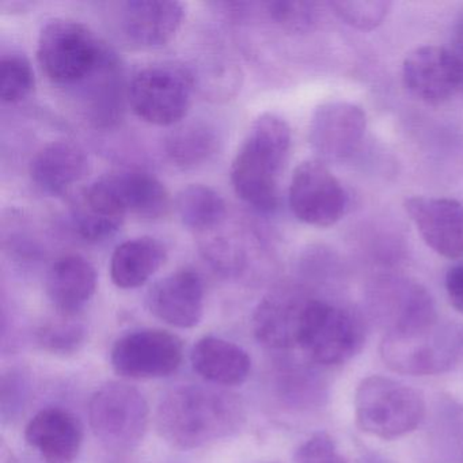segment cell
<instances>
[{"label": "cell", "mask_w": 463, "mask_h": 463, "mask_svg": "<svg viewBox=\"0 0 463 463\" xmlns=\"http://www.w3.org/2000/svg\"><path fill=\"white\" fill-rule=\"evenodd\" d=\"M360 463H389L386 459H383V458L379 457V455L376 454H368L365 455L364 458H363L362 460H360Z\"/></svg>", "instance_id": "cell-35"}, {"label": "cell", "mask_w": 463, "mask_h": 463, "mask_svg": "<svg viewBox=\"0 0 463 463\" xmlns=\"http://www.w3.org/2000/svg\"><path fill=\"white\" fill-rule=\"evenodd\" d=\"M191 362L199 375L222 386L242 384L251 368L250 356L245 349L213 335L197 341L192 349Z\"/></svg>", "instance_id": "cell-22"}, {"label": "cell", "mask_w": 463, "mask_h": 463, "mask_svg": "<svg viewBox=\"0 0 463 463\" xmlns=\"http://www.w3.org/2000/svg\"><path fill=\"white\" fill-rule=\"evenodd\" d=\"M267 6L270 18L287 31H310L318 21V9L313 2H272Z\"/></svg>", "instance_id": "cell-30"}, {"label": "cell", "mask_w": 463, "mask_h": 463, "mask_svg": "<svg viewBox=\"0 0 463 463\" xmlns=\"http://www.w3.org/2000/svg\"><path fill=\"white\" fill-rule=\"evenodd\" d=\"M184 357L183 341L165 330L145 329L116 341L110 354L113 370L124 378L156 379L172 375Z\"/></svg>", "instance_id": "cell-12"}, {"label": "cell", "mask_w": 463, "mask_h": 463, "mask_svg": "<svg viewBox=\"0 0 463 463\" xmlns=\"http://www.w3.org/2000/svg\"><path fill=\"white\" fill-rule=\"evenodd\" d=\"M96 289V268L85 257L78 254L61 257L48 269L45 291L53 307L63 316H74L82 310Z\"/></svg>", "instance_id": "cell-20"}, {"label": "cell", "mask_w": 463, "mask_h": 463, "mask_svg": "<svg viewBox=\"0 0 463 463\" xmlns=\"http://www.w3.org/2000/svg\"><path fill=\"white\" fill-rule=\"evenodd\" d=\"M451 52L454 53L458 64H459L460 80H462L460 93H463V13L458 18L457 23H455Z\"/></svg>", "instance_id": "cell-34"}, {"label": "cell", "mask_w": 463, "mask_h": 463, "mask_svg": "<svg viewBox=\"0 0 463 463\" xmlns=\"http://www.w3.org/2000/svg\"><path fill=\"white\" fill-rule=\"evenodd\" d=\"M463 352V332L435 324L411 333H387L381 356L387 367L405 375H438L457 364Z\"/></svg>", "instance_id": "cell-8"}, {"label": "cell", "mask_w": 463, "mask_h": 463, "mask_svg": "<svg viewBox=\"0 0 463 463\" xmlns=\"http://www.w3.org/2000/svg\"><path fill=\"white\" fill-rule=\"evenodd\" d=\"M185 6L173 0H132L124 4L121 31L142 50L165 47L183 26Z\"/></svg>", "instance_id": "cell-18"}, {"label": "cell", "mask_w": 463, "mask_h": 463, "mask_svg": "<svg viewBox=\"0 0 463 463\" xmlns=\"http://www.w3.org/2000/svg\"><path fill=\"white\" fill-rule=\"evenodd\" d=\"M33 69L21 53H6L0 59V99L7 104H18L34 90Z\"/></svg>", "instance_id": "cell-26"}, {"label": "cell", "mask_w": 463, "mask_h": 463, "mask_svg": "<svg viewBox=\"0 0 463 463\" xmlns=\"http://www.w3.org/2000/svg\"><path fill=\"white\" fill-rule=\"evenodd\" d=\"M406 213L428 248L449 260L463 256V204L446 197L414 196L405 200Z\"/></svg>", "instance_id": "cell-15"}, {"label": "cell", "mask_w": 463, "mask_h": 463, "mask_svg": "<svg viewBox=\"0 0 463 463\" xmlns=\"http://www.w3.org/2000/svg\"><path fill=\"white\" fill-rule=\"evenodd\" d=\"M109 51L93 32L71 20H52L42 29L37 61L45 77L59 86L85 82L104 63Z\"/></svg>", "instance_id": "cell-3"}, {"label": "cell", "mask_w": 463, "mask_h": 463, "mask_svg": "<svg viewBox=\"0 0 463 463\" xmlns=\"http://www.w3.org/2000/svg\"><path fill=\"white\" fill-rule=\"evenodd\" d=\"M218 147L215 131L207 124L194 123L178 128L166 140V154L175 166L194 169L207 162Z\"/></svg>", "instance_id": "cell-25"}, {"label": "cell", "mask_w": 463, "mask_h": 463, "mask_svg": "<svg viewBox=\"0 0 463 463\" xmlns=\"http://www.w3.org/2000/svg\"><path fill=\"white\" fill-rule=\"evenodd\" d=\"M291 143V129L280 116L264 113L251 123L230 169L232 188L246 204L261 213L278 207Z\"/></svg>", "instance_id": "cell-2"}, {"label": "cell", "mask_w": 463, "mask_h": 463, "mask_svg": "<svg viewBox=\"0 0 463 463\" xmlns=\"http://www.w3.org/2000/svg\"><path fill=\"white\" fill-rule=\"evenodd\" d=\"M80 197L99 213L123 221L127 215L156 221L166 216L172 207L166 186L142 172L102 175L90 184Z\"/></svg>", "instance_id": "cell-9"}, {"label": "cell", "mask_w": 463, "mask_h": 463, "mask_svg": "<svg viewBox=\"0 0 463 463\" xmlns=\"http://www.w3.org/2000/svg\"><path fill=\"white\" fill-rule=\"evenodd\" d=\"M29 383L25 373L21 371H10L2 376L0 384V406L5 419H13L20 413L28 397Z\"/></svg>", "instance_id": "cell-32"}, {"label": "cell", "mask_w": 463, "mask_h": 463, "mask_svg": "<svg viewBox=\"0 0 463 463\" xmlns=\"http://www.w3.org/2000/svg\"><path fill=\"white\" fill-rule=\"evenodd\" d=\"M175 210L184 226L196 232L216 229L227 216L223 197L215 189L202 184L181 189L175 199Z\"/></svg>", "instance_id": "cell-24"}, {"label": "cell", "mask_w": 463, "mask_h": 463, "mask_svg": "<svg viewBox=\"0 0 463 463\" xmlns=\"http://www.w3.org/2000/svg\"><path fill=\"white\" fill-rule=\"evenodd\" d=\"M90 164L80 146L58 140L44 146L29 167L32 181L45 194H61L88 175Z\"/></svg>", "instance_id": "cell-21"}, {"label": "cell", "mask_w": 463, "mask_h": 463, "mask_svg": "<svg viewBox=\"0 0 463 463\" xmlns=\"http://www.w3.org/2000/svg\"><path fill=\"white\" fill-rule=\"evenodd\" d=\"M462 462H463V451H462Z\"/></svg>", "instance_id": "cell-36"}, {"label": "cell", "mask_w": 463, "mask_h": 463, "mask_svg": "<svg viewBox=\"0 0 463 463\" xmlns=\"http://www.w3.org/2000/svg\"><path fill=\"white\" fill-rule=\"evenodd\" d=\"M313 298L295 287L276 289L264 298L253 317L257 340L272 349L299 346L306 310Z\"/></svg>", "instance_id": "cell-16"}, {"label": "cell", "mask_w": 463, "mask_h": 463, "mask_svg": "<svg viewBox=\"0 0 463 463\" xmlns=\"http://www.w3.org/2000/svg\"><path fill=\"white\" fill-rule=\"evenodd\" d=\"M297 463H348L338 452L332 436L326 432H317L298 449Z\"/></svg>", "instance_id": "cell-31"}, {"label": "cell", "mask_w": 463, "mask_h": 463, "mask_svg": "<svg viewBox=\"0 0 463 463\" xmlns=\"http://www.w3.org/2000/svg\"><path fill=\"white\" fill-rule=\"evenodd\" d=\"M25 439L45 462L72 463L82 449V422L64 409H43L29 421Z\"/></svg>", "instance_id": "cell-19"}, {"label": "cell", "mask_w": 463, "mask_h": 463, "mask_svg": "<svg viewBox=\"0 0 463 463\" xmlns=\"http://www.w3.org/2000/svg\"><path fill=\"white\" fill-rule=\"evenodd\" d=\"M368 311L387 333H411L438 324L427 289L403 279H382L368 292Z\"/></svg>", "instance_id": "cell-10"}, {"label": "cell", "mask_w": 463, "mask_h": 463, "mask_svg": "<svg viewBox=\"0 0 463 463\" xmlns=\"http://www.w3.org/2000/svg\"><path fill=\"white\" fill-rule=\"evenodd\" d=\"M446 291L452 307L463 314V262L447 272Z\"/></svg>", "instance_id": "cell-33"}, {"label": "cell", "mask_w": 463, "mask_h": 463, "mask_svg": "<svg viewBox=\"0 0 463 463\" xmlns=\"http://www.w3.org/2000/svg\"><path fill=\"white\" fill-rule=\"evenodd\" d=\"M245 408L237 395L213 387L181 386L162 398L156 427L180 449H194L238 432Z\"/></svg>", "instance_id": "cell-1"}, {"label": "cell", "mask_w": 463, "mask_h": 463, "mask_svg": "<svg viewBox=\"0 0 463 463\" xmlns=\"http://www.w3.org/2000/svg\"><path fill=\"white\" fill-rule=\"evenodd\" d=\"M367 118L351 102H326L317 108L308 128V140L318 161L337 164L351 158L364 137Z\"/></svg>", "instance_id": "cell-13"}, {"label": "cell", "mask_w": 463, "mask_h": 463, "mask_svg": "<svg viewBox=\"0 0 463 463\" xmlns=\"http://www.w3.org/2000/svg\"><path fill=\"white\" fill-rule=\"evenodd\" d=\"M288 200L295 218L314 227L337 223L348 204L340 181L319 161H306L297 166L289 184Z\"/></svg>", "instance_id": "cell-11"}, {"label": "cell", "mask_w": 463, "mask_h": 463, "mask_svg": "<svg viewBox=\"0 0 463 463\" xmlns=\"http://www.w3.org/2000/svg\"><path fill=\"white\" fill-rule=\"evenodd\" d=\"M146 305L165 324L191 329L204 314V284L194 270H177L151 287Z\"/></svg>", "instance_id": "cell-17"}, {"label": "cell", "mask_w": 463, "mask_h": 463, "mask_svg": "<svg viewBox=\"0 0 463 463\" xmlns=\"http://www.w3.org/2000/svg\"><path fill=\"white\" fill-rule=\"evenodd\" d=\"M364 340V324L356 311L311 299L299 338V348L311 362L319 365L343 364L360 352Z\"/></svg>", "instance_id": "cell-5"}, {"label": "cell", "mask_w": 463, "mask_h": 463, "mask_svg": "<svg viewBox=\"0 0 463 463\" xmlns=\"http://www.w3.org/2000/svg\"><path fill=\"white\" fill-rule=\"evenodd\" d=\"M166 259V248L161 241L153 237L132 238L113 251L110 278L118 288H137L164 267Z\"/></svg>", "instance_id": "cell-23"}, {"label": "cell", "mask_w": 463, "mask_h": 463, "mask_svg": "<svg viewBox=\"0 0 463 463\" xmlns=\"http://www.w3.org/2000/svg\"><path fill=\"white\" fill-rule=\"evenodd\" d=\"M422 395L394 379L373 375L363 379L354 395V416L360 430L384 440L401 438L421 424Z\"/></svg>", "instance_id": "cell-4"}, {"label": "cell", "mask_w": 463, "mask_h": 463, "mask_svg": "<svg viewBox=\"0 0 463 463\" xmlns=\"http://www.w3.org/2000/svg\"><path fill=\"white\" fill-rule=\"evenodd\" d=\"M329 6L352 28L373 31L383 23L392 4L387 0H335L330 2Z\"/></svg>", "instance_id": "cell-27"}, {"label": "cell", "mask_w": 463, "mask_h": 463, "mask_svg": "<svg viewBox=\"0 0 463 463\" xmlns=\"http://www.w3.org/2000/svg\"><path fill=\"white\" fill-rule=\"evenodd\" d=\"M194 74L175 63L153 64L135 75L128 101L137 118L158 127L180 123L192 104Z\"/></svg>", "instance_id": "cell-6"}, {"label": "cell", "mask_w": 463, "mask_h": 463, "mask_svg": "<svg viewBox=\"0 0 463 463\" xmlns=\"http://www.w3.org/2000/svg\"><path fill=\"white\" fill-rule=\"evenodd\" d=\"M147 401L129 384L110 382L97 390L89 403V421L96 438L110 451L139 446L147 430Z\"/></svg>", "instance_id": "cell-7"}, {"label": "cell", "mask_w": 463, "mask_h": 463, "mask_svg": "<svg viewBox=\"0 0 463 463\" xmlns=\"http://www.w3.org/2000/svg\"><path fill=\"white\" fill-rule=\"evenodd\" d=\"M405 88L428 105H441L460 93L459 64L449 48L427 45L406 56L402 66Z\"/></svg>", "instance_id": "cell-14"}, {"label": "cell", "mask_w": 463, "mask_h": 463, "mask_svg": "<svg viewBox=\"0 0 463 463\" xmlns=\"http://www.w3.org/2000/svg\"><path fill=\"white\" fill-rule=\"evenodd\" d=\"M72 222L78 235L89 242H102L109 240L124 223L123 219L113 218L99 213L80 196L72 205Z\"/></svg>", "instance_id": "cell-28"}, {"label": "cell", "mask_w": 463, "mask_h": 463, "mask_svg": "<svg viewBox=\"0 0 463 463\" xmlns=\"http://www.w3.org/2000/svg\"><path fill=\"white\" fill-rule=\"evenodd\" d=\"M37 340L45 351L56 354H71L80 351L85 344L86 329L78 322H53L40 330Z\"/></svg>", "instance_id": "cell-29"}]
</instances>
